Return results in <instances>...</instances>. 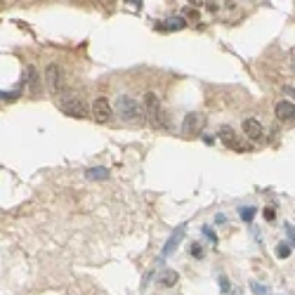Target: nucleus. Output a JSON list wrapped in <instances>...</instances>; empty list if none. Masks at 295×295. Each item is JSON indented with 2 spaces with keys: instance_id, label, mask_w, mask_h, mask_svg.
<instances>
[{
  "instance_id": "11",
  "label": "nucleus",
  "mask_w": 295,
  "mask_h": 295,
  "mask_svg": "<svg viewBox=\"0 0 295 295\" xmlns=\"http://www.w3.org/2000/svg\"><path fill=\"white\" fill-rule=\"evenodd\" d=\"M182 239H184V224H180V227H177V229L172 232L170 239L166 241V246H163V258H168L172 250H175V246H177V243H180Z\"/></svg>"
},
{
  "instance_id": "6",
  "label": "nucleus",
  "mask_w": 295,
  "mask_h": 295,
  "mask_svg": "<svg viewBox=\"0 0 295 295\" xmlns=\"http://www.w3.org/2000/svg\"><path fill=\"white\" fill-rule=\"evenodd\" d=\"M203 125H205L203 113H186V118L182 121V135L194 137V135H199V132L203 130Z\"/></svg>"
},
{
  "instance_id": "9",
  "label": "nucleus",
  "mask_w": 295,
  "mask_h": 295,
  "mask_svg": "<svg viewBox=\"0 0 295 295\" xmlns=\"http://www.w3.org/2000/svg\"><path fill=\"white\" fill-rule=\"evenodd\" d=\"M40 83H43V76H40V71L31 64V66L26 69V85H29V92L31 94L40 92Z\"/></svg>"
},
{
  "instance_id": "2",
  "label": "nucleus",
  "mask_w": 295,
  "mask_h": 295,
  "mask_svg": "<svg viewBox=\"0 0 295 295\" xmlns=\"http://www.w3.org/2000/svg\"><path fill=\"white\" fill-rule=\"evenodd\" d=\"M144 116L149 118V123L154 125V128H166V113L161 109V102H158V97L156 92H147L144 94Z\"/></svg>"
},
{
  "instance_id": "12",
  "label": "nucleus",
  "mask_w": 295,
  "mask_h": 295,
  "mask_svg": "<svg viewBox=\"0 0 295 295\" xmlns=\"http://www.w3.org/2000/svg\"><path fill=\"white\" fill-rule=\"evenodd\" d=\"M184 26H186L184 17H170V19H166L158 29H161V31H180V29H184Z\"/></svg>"
},
{
  "instance_id": "4",
  "label": "nucleus",
  "mask_w": 295,
  "mask_h": 295,
  "mask_svg": "<svg viewBox=\"0 0 295 295\" xmlns=\"http://www.w3.org/2000/svg\"><path fill=\"white\" fill-rule=\"evenodd\" d=\"M220 132H222V142H224V147H227V149L239 151V154H248L250 149H253V144H250V142H243L236 132H234L232 128H227V125H224Z\"/></svg>"
},
{
  "instance_id": "19",
  "label": "nucleus",
  "mask_w": 295,
  "mask_h": 295,
  "mask_svg": "<svg viewBox=\"0 0 295 295\" xmlns=\"http://www.w3.org/2000/svg\"><path fill=\"white\" fill-rule=\"evenodd\" d=\"M264 220H267V222H272V220H277V210H274L272 205H269V208H264Z\"/></svg>"
},
{
  "instance_id": "14",
  "label": "nucleus",
  "mask_w": 295,
  "mask_h": 295,
  "mask_svg": "<svg viewBox=\"0 0 295 295\" xmlns=\"http://www.w3.org/2000/svg\"><path fill=\"white\" fill-rule=\"evenodd\" d=\"M255 213H258V210H255V208H250V205H243V208L239 210V215H241V220H243V222H253Z\"/></svg>"
},
{
  "instance_id": "7",
  "label": "nucleus",
  "mask_w": 295,
  "mask_h": 295,
  "mask_svg": "<svg viewBox=\"0 0 295 295\" xmlns=\"http://www.w3.org/2000/svg\"><path fill=\"white\" fill-rule=\"evenodd\" d=\"M92 116L97 118V121H102V123L111 121V116H113V109H111V104H109V99H107V97H97V99H94Z\"/></svg>"
},
{
  "instance_id": "8",
  "label": "nucleus",
  "mask_w": 295,
  "mask_h": 295,
  "mask_svg": "<svg viewBox=\"0 0 295 295\" xmlns=\"http://www.w3.org/2000/svg\"><path fill=\"white\" fill-rule=\"evenodd\" d=\"M241 128H243V135H246L250 142H260L264 137V128L258 118H246Z\"/></svg>"
},
{
  "instance_id": "20",
  "label": "nucleus",
  "mask_w": 295,
  "mask_h": 295,
  "mask_svg": "<svg viewBox=\"0 0 295 295\" xmlns=\"http://www.w3.org/2000/svg\"><path fill=\"white\" fill-rule=\"evenodd\" d=\"M220 283H222V291L227 293V291H229V281H227V277H220Z\"/></svg>"
},
{
  "instance_id": "10",
  "label": "nucleus",
  "mask_w": 295,
  "mask_h": 295,
  "mask_svg": "<svg viewBox=\"0 0 295 295\" xmlns=\"http://www.w3.org/2000/svg\"><path fill=\"white\" fill-rule=\"evenodd\" d=\"M274 113H277V118L279 121H293V113H295V107L293 102H288V99H281V102H277V107H274Z\"/></svg>"
},
{
  "instance_id": "13",
  "label": "nucleus",
  "mask_w": 295,
  "mask_h": 295,
  "mask_svg": "<svg viewBox=\"0 0 295 295\" xmlns=\"http://www.w3.org/2000/svg\"><path fill=\"white\" fill-rule=\"evenodd\" d=\"M88 180H109V170L107 168H90L88 170Z\"/></svg>"
},
{
  "instance_id": "16",
  "label": "nucleus",
  "mask_w": 295,
  "mask_h": 295,
  "mask_svg": "<svg viewBox=\"0 0 295 295\" xmlns=\"http://www.w3.org/2000/svg\"><path fill=\"white\" fill-rule=\"evenodd\" d=\"M293 253V248H291V243H279V248H277V255H279L281 260H286L288 255Z\"/></svg>"
},
{
  "instance_id": "15",
  "label": "nucleus",
  "mask_w": 295,
  "mask_h": 295,
  "mask_svg": "<svg viewBox=\"0 0 295 295\" xmlns=\"http://www.w3.org/2000/svg\"><path fill=\"white\" fill-rule=\"evenodd\" d=\"M161 286H172V283H177V272H166L161 279H158Z\"/></svg>"
},
{
  "instance_id": "1",
  "label": "nucleus",
  "mask_w": 295,
  "mask_h": 295,
  "mask_svg": "<svg viewBox=\"0 0 295 295\" xmlns=\"http://www.w3.org/2000/svg\"><path fill=\"white\" fill-rule=\"evenodd\" d=\"M111 109L116 111L121 118H125V121H142V118H144V111H142V107L137 104V99H132V97H128V94L116 97V104H113Z\"/></svg>"
},
{
  "instance_id": "21",
  "label": "nucleus",
  "mask_w": 295,
  "mask_h": 295,
  "mask_svg": "<svg viewBox=\"0 0 295 295\" xmlns=\"http://www.w3.org/2000/svg\"><path fill=\"white\" fill-rule=\"evenodd\" d=\"M253 291L258 295H264V286H260V283H253Z\"/></svg>"
},
{
  "instance_id": "17",
  "label": "nucleus",
  "mask_w": 295,
  "mask_h": 295,
  "mask_svg": "<svg viewBox=\"0 0 295 295\" xmlns=\"http://www.w3.org/2000/svg\"><path fill=\"white\" fill-rule=\"evenodd\" d=\"M189 253H191L194 258H203V246H201V243H196V241H194V243L189 246Z\"/></svg>"
},
{
  "instance_id": "3",
  "label": "nucleus",
  "mask_w": 295,
  "mask_h": 295,
  "mask_svg": "<svg viewBox=\"0 0 295 295\" xmlns=\"http://www.w3.org/2000/svg\"><path fill=\"white\" fill-rule=\"evenodd\" d=\"M59 109L69 116V118H88L90 116V109H88V104L80 99V97H64L62 102H59Z\"/></svg>"
},
{
  "instance_id": "18",
  "label": "nucleus",
  "mask_w": 295,
  "mask_h": 295,
  "mask_svg": "<svg viewBox=\"0 0 295 295\" xmlns=\"http://www.w3.org/2000/svg\"><path fill=\"white\" fill-rule=\"evenodd\" d=\"M203 234H205V236L210 239V243H213V246H218V234L213 232L210 227H203Z\"/></svg>"
},
{
  "instance_id": "5",
  "label": "nucleus",
  "mask_w": 295,
  "mask_h": 295,
  "mask_svg": "<svg viewBox=\"0 0 295 295\" xmlns=\"http://www.w3.org/2000/svg\"><path fill=\"white\" fill-rule=\"evenodd\" d=\"M45 85H47V90L50 92H59L62 90V85H64V69L59 66V64H47V69H45Z\"/></svg>"
}]
</instances>
